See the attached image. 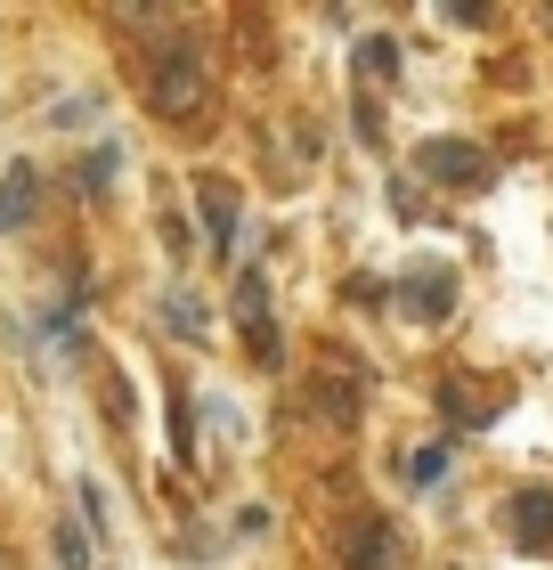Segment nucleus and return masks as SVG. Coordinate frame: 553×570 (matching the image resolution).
Listing matches in <instances>:
<instances>
[{"label":"nucleus","instance_id":"9d476101","mask_svg":"<svg viewBox=\"0 0 553 570\" xmlns=\"http://www.w3.org/2000/svg\"><path fill=\"white\" fill-rule=\"evenodd\" d=\"M164 318H171V334H179V343H196V334H204V309H196V294H164Z\"/></svg>","mask_w":553,"mask_h":570},{"label":"nucleus","instance_id":"1a4fd4ad","mask_svg":"<svg viewBox=\"0 0 553 570\" xmlns=\"http://www.w3.org/2000/svg\"><path fill=\"white\" fill-rule=\"evenodd\" d=\"M407 309L415 318H440L447 309V277H407Z\"/></svg>","mask_w":553,"mask_h":570},{"label":"nucleus","instance_id":"6e6552de","mask_svg":"<svg viewBox=\"0 0 553 570\" xmlns=\"http://www.w3.org/2000/svg\"><path fill=\"white\" fill-rule=\"evenodd\" d=\"M33 213V171L9 164V179H0V220H24Z\"/></svg>","mask_w":553,"mask_h":570},{"label":"nucleus","instance_id":"423d86ee","mask_svg":"<svg viewBox=\"0 0 553 570\" xmlns=\"http://www.w3.org/2000/svg\"><path fill=\"white\" fill-rule=\"evenodd\" d=\"M196 213H204V228H213V245L236 253V188H228V179H204V188H196Z\"/></svg>","mask_w":553,"mask_h":570},{"label":"nucleus","instance_id":"20e7f679","mask_svg":"<svg viewBox=\"0 0 553 570\" xmlns=\"http://www.w3.org/2000/svg\"><path fill=\"white\" fill-rule=\"evenodd\" d=\"M236 326L260 358H277V318H269V277L260 269H236Z\"/></svg>","mask_w":553,"mask_h":570},{"label":"nucleus","instance_id":"f257e3e1","mask_svg":"<svg viewBox=\"0 0 553 570\" xmlns=\"http://www.w3.org/2000/svg\"><path fill=\"white\" fill-rule=\"evenodd\" d=\"M204 98H213V73H204V49L196 41H164L147 58V107L164 122H188L204 115Z\"/></svg>","mask_w":553,"mask_h":570},{"label":"nucleus","instance_id":"7ed1b4c3","mask_svg":"<svg viewBox=\"0 0 553 570\" xmlns=\"http://www.w3.org/2000/svg\"><path fill=\"white\" fill-rule=\"evenodd\" d=\"M342 570H399V530H391L383 513L350 522L342 530Z\"/></svg>","mask_w":553,"mask_h":570},{"label":"nucleus","instance_id":"0eeeda50","mask_svg":"<svg viewBox=\"0 0 553 570\" xmlns=\"http://www.w3.org/2000/svg\"><path fill=\"white\" fill-rule=\"evenodd\" d=\"M49 554H58V570H98L90 530H82V522H58V530H49Z\"/></svg>","mask_w":553,"mask_h":570},{"label":"nucleus","instance_id":"9b49d317","mask_svg":"<svg viewBox=\"0 0 553 570\" xmlns=\"http://www.w3.org/2000/svg\"><path fill=\"white\" fill-rule=\"evenodd\" d=\"M358 73H366V82H391V73H399V41H366L358 49Z\"/></svg>","mask_w":553,"mask_h":570},{"label":"nucleus","instance_id":"39448f33","mask_svg":"<svg viewBox=\"0 0 553 570\" xmlns=\"http://www.w3.org/2000/svg\"><path fill=\"white\" fill-rule=\"evenodd\" d=\"M513 513V547H530V554H553V489H521V498L505 505Z\"/></svg>","mask_w":553,"mask_h":570},{"label":"nucleus","instance_id":"f03ea898","mask_svg":"<svg viewBox=\"0 0 553 570\" xmlns=\"http://www.w3.org/2000/svg\"><path fill=\"white\" fill-rule=\"evenodd\" d=\"M415 164H424L440 188H488V179H496L488 147H472V139H424V147H415Z\"/></svg>","mask_w":553,"mask_h":570}]
</instances>
